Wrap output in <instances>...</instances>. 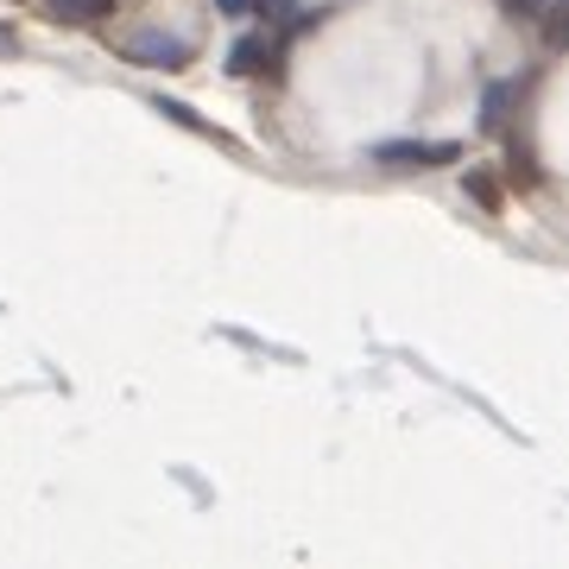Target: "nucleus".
<instances>
[{"label": "nucleus", "mask_w": 569, "mask_h": 569, "mask_svg": "<svg viewBox=\"0 0 569 569\" xmlns=\"http://www.w3.org/2000/svg\"><path fill=\"white\" fill-rule=\"evenodd\" d=\"M462 152V146H449V140H387V146H373V159L392 164V171H430V164H449Z\"/></svg>", "instance_id": "obj_1"}, {"label": "nucleus", "mask_w": 569, "mask_h": 569, "mask_svg": "<svg viewBox=\"0 0 569 569\" xmlns=\"http://www.w3.org/2000/svg\"><path fill=\"white\" fill-rule=\"evenodd\" d=\"M127 63H146V70H183L190 63V44L183 39H164V32H133V39L121 44Z\"/></svg>", "instance_id": "obj_2"}, {"label": "nucleus", "mask_w": 569, "mask_h": 569, "mask_svg": "<svg viewBox=\"0 0 569 569\" xmlns=\"http://www.w3.org/2000/svg\"><path fill=\"white\" fill-rule=\"evenodd\" d=\"M266 58H272L266 32H247V39H234V51H228V70H234V77H253V70H266Z\"/></svg>", "instance_id": "obj_3"}, {"label": "nucleus", "mask_w": 569, "mask_h": 569, "mask_svg": "<svg viewBox=\"0 0 569 569\" xmlns=\"http://www.w3.org/2000/svg\"><path fill=\"white\" fill-rule=\"evenodd\" d=\"M51 13H58V20H102L108 0H51Z\"/></svg>", "instance_id": "obj_4"}, {"label": "nucleus", "mask_w": 569, "mask_h": 569, "mask_svg": "<svg viewBox=\"0 0 569 569\" xmlns=\"http://www.w3.org/2000/svg\"><path fill=\"white\" fill-rule=\"evenodd\" d=\"M468 197L481 209H500V190H493V178H481V171H468Z\"/></svg>", "instance_id": "obj_5"}, {"label": "nucleus", "mask_w": 569, "mask_h": 569, "mask_svg": "<svg viewBox=\"0 0 569 569\" xmlns=\"http://www.w3.org/2000/svg\"><path fill=\"white\" fill-rule=\"evenodd\" d=\"M159 114H171V121H178V127H203V121H197V114H190V108H183V102H159Z\"/></svg>", "instance_id": "obj_6"}, {"label": "nucleus", "mask_w": 569, "mask_h": 569, "mask_svg": "<svg viewBox=\"0 0 569 569\" xmlns=\"http://www.w3.org/2000/svg\"><path fill=\"white\" fill-rule=\"evenodd\" d=\"M216 7H222V13H247V7H253V0H216Z\"/></svg>", "instance_id": "obj_7"}]
</instances>
